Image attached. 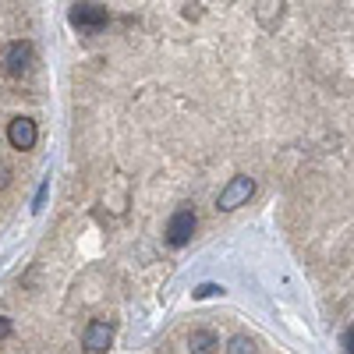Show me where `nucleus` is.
Segmentation results:
<instances>
[{"label": "nucleus", "mask_w": 354, "mask_h": 354, "mask_svg": "<svg viewBox=\"0 0 354 354\" xmlns=\"http://www.w3.org/2000/svg\"><path fill=\"white\" fill-rule=\"evenodd\" d=\"M36 138H39V128H36L32 117H15V121L8 124V142H11V149H18V153L32 149Z\"/></svg>", "instance_id": "3"}, {"label": "nucleus", "mask_w": 354, "mask_h": 354, "mask_svg": "<svg viewBox=\"0 0 354 354\" xmlns=\"http://www.w3.org/2000/svg\"><path fill=\"white\" fill-rule=\"evenodd\" d=\"M46 192H50V181H43V185H39V192H36V198H32V209H43V202H46Z\"/></svg>", "instance_id": "10"}, {"label": "nucleus", "mask_w": 354, "mask_h": 354, "mask_svg": "<svg viewBox=\"0 0 354 354\" xmlns=\"http://www.w3.org/2000/svg\"><path fill=\"white\" fill-rule=\"evenodd\" d=\"M195 213L192 209H177L174 216H170V223H167V245H174V248H185L188 241H192V234H195Z\"/></svg>", "instance_id": "2"}, {"label": "nucleus", "mask_w": 354, "mask_h": 354, "mask_svg": "<svg viewBox=\"0 0 354 354\" xmlns=\"http://www.w3.org/2000/svg\"><path fill=\"white\" fill-rule=\"evenodd\" d=\"M8 185H11V167H8V163H0V192H4Z\"/></svg>", "instance_id": "11"}, {"label": "nucleus", "mask_w": 354, "mask_h": 354, "mask_svg": "<svg viewBox=\"0 0 354 354\" xmlns=\"http://www.w3.org/2000/svg\"><path fill=\"white\" fill-rule=\"evenodd\" d=\"M223 287H216V283H202V287H195V298H213V294H220Z\"/></svg>", "instance_id": "9"}, {"label": "nucleus", "mask_w": 354, "mask_h": 354, "mask_svg": "<svg viewBox=\"0 0 354 354\" xmlns=\"http://www.w3.org/2000/svg\"><path fill=\"white\" fill-rule=\"evenodd\" d=\"M113 344V326L106 319H93L85 326V333H82V347L88 351V354H103L106 347Z\"/></svg>", "instance_id": "4"}, {"label": "nucleus", "mask_w": 354, "mask_h": 354, "mask_svg": "<svg viewBox=\"0 0 354 354\" xmlns=\"http://www.w3.org/2000/svg\"><path fill=\"white\" fill-rule=\"evenodd\" d=\"M71 25L82 28V32H100L106 25V8L100 4H75L71 8Z\"/></svg>", "instance_id": "5"}, {"label": "nucleus", "mask_w": 354, "mask_h": 354, "mask_svg": "<svg viewBox=\"0 0 354 354\" xmlns=\"http://www.w3.org/2000/svg\"><path fill=\"white\" fill-rule=\"evenodd\" d=\"M32 64V43H11L4 50V71L8 75H25Z\"/></svg>", "instance_id": "6"}, {"label": "nucleus", "mask_w": 354, "mask_h": 354, "mask_svg": "<svg viewBox=\"0 0 354 354\" xmlns=\"http://www.w3.org/2000/svg\"><path fill=\"white\" fill-rule=\"evenodd\" d=\"M344 344H347V354H354V326L347 330V337H344Z\"/></svg>", "instance_id": "13"}, {"label": "nucleus", "mask_w": 354, "mask_h": 354, "mask_svg": "<svg viewBox=\"0 0 354 354\" xmlns=\"http://www.w3.org/2000/svg\"><path fill=\"white\" fill-rule=\"evenodd\" d=\"M252 192H255V181L252 177H234V181L220 192V198H216V209L220 213H230V209H238V205H245L248 198H252Z\"/></svg>", "instance_id": "1"}, {"label": "nucleus", "mask_w": 354, "mask_h": 354, "mask_svg": "<svg viewBox=\"0 0 354 354\" xmlns=\"http://www.w3.org/2000/svg\"><path fill=\"white\" fill-rule=\"evenodd\" d=\"M4 337H11V319L0 315V340H4Z\"/></svg>", "instance_id": "12"}, {"label": "nucleus", "mask_w": 354, "mask_h": 354, "mask_svg": "<svg viewBox=\"0 0 354 354\" xmlns=\"http://www.w3.org/2000/svg\"><path fill=\"white\" fill-rule=\"evenodd\" d=\"M220 347V337L213 330H192L188 333V351L192 354H216Z\"/></svg>", "instance_id": "7"}, {"label": "nucleus", "mask_w": 354, "mask_h": 354, "mask_svg": "<svg viewBox=\"0 0 354 354\" xmlns=\"http://www.w3.org/2000/svg\"><path fill=\"white\" fill-rule=\"evenodd\" d=\"M227 354H255V344H252V337H245V333H238L230 340V347H227Z\"/></svg>", "instance_id": "8"}]
</instances>
